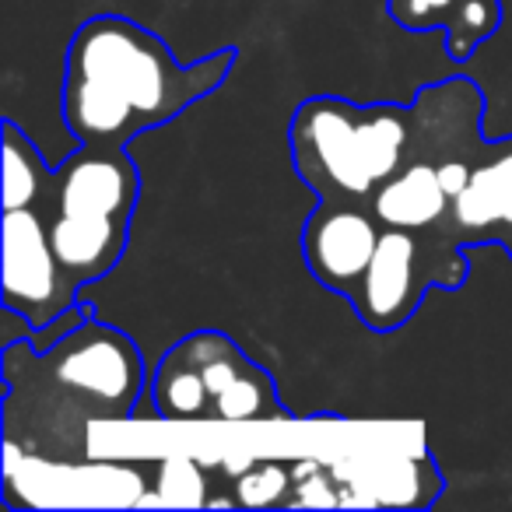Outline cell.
<instances>
[{
	"mask_svg": "<svg viewBox=\"0 0 512 512\" xmlns=\"http://www.w3.org/2000/svg\"><path fill=\"white\" fill-rule=\"evenodd\" d=\"M4 442L11 453L57 467L88 460V435L102 421L123 425L148 390V369L123 330L88 316L39 351L25 337L4 344Z\"/></svg>",
	"mask_w": 512,
	"mask_h": 512,
	"instance_id": "cell-1",
	"label": "cell"
},
{
	"mask_svg": "<svg viewBox=\"0 0 512 512\" xmlns=\"http://www.w3.org/2000/svg\"><path fill=\"white\" fill-rule=\"evenodd\" d=\"M235 50L179 64L169 43L123 15H95L71 36L60 113L78 144L127 148L172 123L232 74Z\"/></svg>",
	"mask_w": 512,
	"mask_h": 512,
	"instance_id": "cell-2",
	"label": "cell"
},
{
	"mask_svg": "<svg viewBox=\"0 0 512 512\" xmlns=\"http://www.w3.org/2000/svg\"><path fill=\"white\" fill-rule=\"evenodd\" d=\"M411 141V106L358 102L337 95H313L292 116L295 176L316 200H358L369 204L379 186L400 169Z\"/></svg>",
	"mask_w": 512,
	"mask_h": 512,
	"instance_id": "cell-3",
	"label": "cell"
},
{
	"mask_svg": "<svg viewBox=\"0 0 512 512\" xmlns=\"http://www.w3.org/2000/svg\"><path fill=\"white\" fill-rule=\"evenodd\" d=\"M137 200L141 176L123 148L81 144L53 169L50 193L39 211L60 264L81 288L106 278L123 260Z\"/></svg>",
	"mask_w": 512,
	"mask_h": 512,
	"instance_id": "cell-4",
	"label": "cell"
},
{
	"mask_svg": "<svg viewBox=\"0 0 512 512\" xmlns=\"http://www.w3.org/2000/svg\"><path fill=\"white\" fill-rule=\"evenodd\" d=\"M148 400L169 425H264L292 421L274 379L221 330L179 337L148 376Z\"/></svg>",
	"mask_w": 512,
	"mask_h": 512,
	"instance_id": "cell-5",
	"label": "cell"
},
{
	"mask_svg": "<svg viewBox=\"0 0 512 512\" xmlns=\"http://www.w3.org/2000/svg\"><path fill=\"white\" fill-rule=\"evenodd\" d=\"M467 281V246L453 228H383L365 281L351 299L376 334L404 327L432 288L456 292Z\"/></svg>",
	"mask_w": 512,
	"mask_h": 512,
	"instance_id": "cell-6",
	"label": "cell"
},
{
	"mask_svg": "<svg viewBox=\"0 0 512 512\" xmlns=\"http://www.w3.org/2000/svg\"><path fill=\"white\" fill-rule=\"evenodd\" d=\"M0 299L29 327H46L81 302V285L53 249L39 207H11L0 225Z\"/></svg>",
	"mask_w": 512,
	"mask_h": 512,
	"instance_id": "cell-7",
	"label": "cell"
},
{
	"mask_svg": "<svg viewBox=\"0 0 512 512\" xmlns=\"http://www.w3.org/2000/svg\"><path fill=\"white\" fill-rule=\"evenodd\" d=\"M484 92L470 78H446L421 88L411 102V141L407 151L439 165L442 186L449 197H460L474 176L477 162L488 151L481 130Z\"/></svg>",
	"mask_w": 512,
	"mask_h": 512,
	"instance_id": "cell-8",
	"label": "cell"
},
{
	"mask_svg": "<svg viewBox=\"0 0 512 512\" xmlns=\"http://www.w3.org/2000/svg\"><path fill=\"white\" fill-rule=\"evenodd\" d=\"M379 235L383 225L369 204L316 200L302 225V260L327 292L344 295L351 302L376 256Z\"/></svg>",
	"mask_w": 512,
	"mask_h": 512,
	"instance_id": "cell-9",
	"label": "cell"
},
{
	"mask_svg": "<svg viewBox=\"0 0 512 512\" xmlns=\"http://www.w3.org/2000/svg\"><path fill=\"white\" fill-rule=\"evenodd\" d=\"M449 228L467 249L512 235V137L488 144L467 190L453 200Z\"/></svg>",
	"mask_w": 512,
	"mask_h": 512,
	"instance_id": "cell-10",
	"label": "cell"
},
{
	"mask_svg": "<svg viewBox=\"0 0 512 512\" xmlns=\"http://www.w3.org/2000/svg\"><path fill=\"white\" fill-rule=\"evenodd\" d=\"M369 207L383 228H449L453 221V197L442 186L439 165L414 151H407L400 169L379 186Z\"/></svg>",
	"mask_w": 512,
	"mask_h": 512,
	"instance_id": "cell-11",
	"label": "cell"
},
{
	"mask_svg": "<svg viewBox=\"0 0 512 512\" xmlns=\"http://www.w3.org/2000/svg\"><path fill=\"white\" fill-rule=\"evenodd\" d=\"M386 15L407 32H442V46L453 60H467L495 36L502 22V0H386Z\"/></svg>",
	"mask_w": 512,
	"mask_h": 512,
	"instance_id": "cell-12",
	"label": "cell"
},
{
	"mask_svg": "<svg viewBox=\"0 0 512 512\" xmlns=\"http://www.w3.org/2000/svg\"><path fill=\"white\" fill-rule=\"evenodd\" d=\"M50 183L53 169L39 155L36 141L15 120H4V211L43 207Z\"/></svg>",
	"mask_w": 512,
	"mask_h": 512,
	"instance_id": "cell-13",
	"label": "cell"
},
{
	"mask_svg": "<svg viewBox=\"0 0 512 512\" xmlns=\"http://www.w3.org/2000/svg\"><path fill=\"white\" fill-rule=\"evenodd\" d=\"M502 246H505V249H509V253H512V235H509V239L502 242Z\"/></svg>",
	"mask_w": 512,
	"mask_h": 512,
	"instance_id": "cell-14",
	"label": "cell"
}]
</instances>
